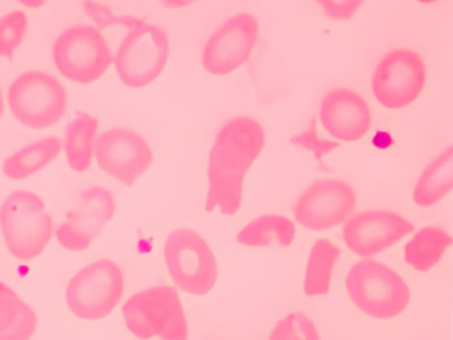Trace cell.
I'll list each match as a JSON object with an SVG mask.
<instances>
[{"mask_svg": "<svg viewBox=\"0 0 453 340\" xmlns=\"http://www.w3.org/2000/svg\"><path fill=\"white\" fill-rule=\"evenodd\" d=\"M266 145L261 122L248 114L232 117L214 135L208 157L205 209L233 217L243 201V182Z\"/></svg>", "mask_w": 453, "mask_h": 340, "instance_id": "6da1fadb", "label": "cell"}, {"mask_svg": "<svg viewBox=\"0 0 453 340\" xmlns=\"http://www.w3.org/2000/svg\"><path fill=\"white\" fill-rule=\"evenodd\" d=\"M0 231L10 254L28 262L49 246L54 236V220L38 194L17 190L0 205Z\"/></svg>", "mask_w": 453, "mask_h": 340, "instance_id": "7a4b0ae2", "label": "cell"}, {"mask_svg": "<svg viewBox=\"0 0 453 340\" xmlns=\"http://www.w3.org/2000/svg\"><path fill=\"white\" fill-rule=\"evenodd\" d=\"M352 305L371 318H396L407 310L411 290L400 274L378 260H359L346 276Z\"/></svg>", "mask_w": 453, "mask_h": 340, "instance_id": "3957f363", "label": "cell"}, {"mask_svg": "<svg viewBox=\"0 0 453 340\" xmlns=\"http://www.w3.org/2000/svg\"><path fill=\"white\" fill-rule=\"evenodd\" d=\"M127 328L142 340H188V321L176 287L153 286L132 295L123 305Z\"/></svg>", "mask_w": 453, "mask_h": 340, "instance_id": "277c9868", "label": "cell"}, {"mask_svg": "<svg viewBox=\"0 0 453 340\" xmlns=\"http://www.w3.org/2000/svg\"><path fill=\"white\" fill-rule=\"evenodd\" d=\"M7 101L12 116L20 124L42 130L65 117L68 92L63 82L49 72L27 71L12 80Z\"/></svg>", "mask_w": 453, "mask_h": 340, "instance_id": "5b68a950", "label": "cell"}, {"mask_svg": "<svg viewBox=\"0 0 453 340\" xmlns=\"http://www.w3.org/2000/svg\"><path fill=\"white\" fill-rule=\"evenodd\" d=\"M52 60L65 79L91 84L108 71L113 53L96 26L78 23L60 32L52 45Z\"/></svg>", "mask_w": 453, "mask_h": 340, "instance_id": "8992f818", "label": "cell"}, {"mask_svg": "<svg viewBox=\"0 0 453 340\" xmlns=\"http://www.w3.org/2000/svg\"><path fill=\"white\" fill-rule=\"evenodd\" d=\"M126 290L120 266L113 260L89 263L73 276L65 290L68 308L83 321H102L115 311Z\"/></svg>", "mask_w": 453, "mask_h": 340, "instance_id": "52a82bcc", "label": "cell"}, {"mask_svg": "<svg viewBox=\"0 0 453 340\" xmlns=\"http://www.w3.org/2000/svg\"><path fill=\"white\" fill-rule=\"evenodd\" d=\"M169 55L171 42L165 29L144 21L121 40L113 58L116 73L127 87H148L163 73Z\"/></svg>", "mask_w": 453, "mask_h": 340, "instance_id": "ba28073f", "label": "cell"}, {"mask_svg": "<svg viewBox=\"0 0 453 340\" xmlns=\"http://www.w3.org/2000/svg\"><path fill=\"white\" fill-rule=\"evenodd\" d=\"M166 267L174 284L196 297L208 295L219 279V265L208 242L190 228L169 234L164 246Z\"/></svg>", "mask_w": 453, "mask_h": 340, "instance_id": "9c48e42d", "label": "cell"}, {"mask_svg": "<svg viewBox=\"0 0 453 340\" xmlns=\"http://www.w3.org/2000/svg\"><path fill=\"white\" fill-rule=\"evenodd\" d=\"M426 81V61L420 53L402 47L384 53L373 69L371 87L381 106L396 111L415 103Z\"/></svg>", "mask_w": 453, "mask_h": 340, "instance_id": "30bf717a", "label": "cell"}, {"mask_svg": "<svg viewBox=\"0 0 453 340\" xmlns=\"http://www.w3.org/2000/svg\"><path fill=\"white\" fill-rule=\"evenodd\" d=\"M259 39V20L250 12H238L222 21L206 40L203 66L213 76H226L250 58Z\"/></svg>", "mask_w": 453, "mask_h": 340, "instance_id": "8fae6325", "label": "cell"}, {"mask_svg": "<svg viewBox=\"0 0 453 340\" xmlns=\"http://www.w3.org/2000/svg\"><path fill=\"white\" fill-rule=\"evenodd\" d=\"M357 201L354 188L346 181L320 178L302 191L294 204V217L309 230H328L351 217Z\"/></svg>", "mask_w": 453, "mask_h": 340, "instance_id": "7c38bea8", "label": "cell"}, {"mask_svg": "<svg viewBox=\"0 0 453 340\" xmlns=\"http://www.w3.org/2000/svg\"><path fill=\"white\" fill-rule=\"evenodd\" d=\"M95 157L103 172L127 186L134 185L153 164V151L144 135L113 127L97 138Z\"/></svg>", "mask_w": 453, "mask_h": 340, "instance_id": "4fadbf2b", "label": "cell"}, {"mask_svg": "<svg viewBox=\"0 0 453 340\" xmlns=\"http://www.w3.org/2000/svg\"><path fill=\"white\" fill-rule=\"evenodd\" d=\"M115 212L116 202L110 189L99 185L84 189L68 210L67 220L58 228V241L71 251L88 249Z\"/></svg>", "mask_w": 453, "mask_h": 340, "instance_id": "5bb4252c", "label": "cell"}, {"mask_svg": "<svg viewBox=\"0 0 453 340\" xmlns=\"http://www.w3.org/2000/svg\"><path fill=\"white\" fill-rule=\"evenodd\" d=\"M413 230L415 225L396 212L365 210L347 220L343 228V241L354 254L371 258L386 251Z\"/></svg>", "mask_w": 453, "mask_h": 340, "instance_id": "9a60e30c", "label": "cell"}, {"mask_svg": "<svg viewBox=\"0 0 453 340\" xmlns=\"http://www.w3.org/2000/svg\"><path fill=\"white\" fill-rule=\"evenodd\" d=\"M319 119L331 137L347 143L365 137L372 122L371 109L365 98L344 87L333 88L323 96Z\"/></svg>", "mask_w": 453, "mask_h": 340, "instance_id": "2e32d148", "label": "cell"}, {"mask_svg": "<svg viewBox=\"0 0 453 340\" xmlns=\"http://www.w3.org/2000/svg\"><path fill=\"white\" fill-rule=\"evenodd\" d=\"M453 188V148L440 151L421 173L413 189V202L420 207L434 206Z\"/></svg>", "mask_w": 453, "mask_h": 340, "instance_id": "e0dca14e", "label": "cell"}, {"mask_svg": "<svg viewBox=\"0 0 453 340\" xmlns=\"http://www.w3.org/2000/svg\"><path fill=\"white\" fill-rule=\"evenodd\" d=\"M38 328L35 311L0 282V340H30Z\"/></svg>", "mask_w": 453, "mask_h": 340, "instance_id": "ac0fdd59", "label": "cell"}, {"mask_svg": "<svg viewBox=\"0 0 453 340\" xmlns=\"http://www.w3.org/2000/svg\"><path fill=\"white\" fill-rule=\"evenodd\" d=\"M60 151L62 141L57 135L41 138L7 157L4 162V173L12 180H25L54 161Z\"/></svg>", "mask_w": 453, "mask_h": 340, "instance_id": "d6986e66", "label": "cell"}, {"mask_svg": "<svg viewBox=\"0 0 453 340\" xmlns=\"http://www.w3.org/2000/svg\"><path fill=\"white\" fill-rule=\"evenodd\" d=\"M99 121L91 114L83 113L73 119L65 129V151L68 165L76 173L91 167L96 145Z\"/></svg>", "mask_w": 453, "mask_h": 340, "instance_id": "ffe728a7", "label": "cell"}, {"mask_svg": "<svg viewBox=\"0 0 453 340\" xmlns=\"http://www.w3.org/2000/svg\"><path fill=\"white\" fill-rule=\"evenodd\" d=\"M452 243V236L440 226H426L411 238L404 247V259L416 271L426 273L444 257Z\"/></svg>", "mask_w": 453, "mask_h": 340, "instance_id": "44dd1931", "label": "cell"}, {"mask_svg": "<svg viewBox=\"0 0 453 340\" xmlns=\"http://www.w3.org/2000/svg\"><path fill=\"white\" fill-rule=\"evenodd\" d=\"M296 223L280 214H265L241 228L237 241L243 246L266 247L280 244L288 247L296 238Z\"/></svg>", "mask_w": 453, "mask_h": 340, "instance_id": "7402d4cb", "label": "cell"}, {"mask_svg": "<svg viewBox=\"0 0 453 340\" xmlns=\"http://www.w3.org/2000/svg\"><path fill=\"white\" fill-rule=\"evenodd\" d=\"M342 255V249L330 239L315 242L307 260L304 274V294L307 297H320L328 294L334 267Z\"/></svg>", "mask_w": 453, "mask_h": 340, "instance_id": "603a6c76", "label": "cell"}, {"mask_svg": "<svg viewBox=\"0 0 453 340\" xmlns=\"http://www.w3.org/2000/svg\"><path fill=\"white\" fill-rule=\"evenodd\" d=\"M28 31L27 13L22 10L10 11L0 18V58H12L25 42Z\"/></svg>", "mask_w": 453, "mask_h": 340, "instance_id": "cb8c5ba5", "label": "cell"}, {"mask_svg": "<svg viewBox=\"0 0 453 340\" xmlns=\"http://www.w3.org/2000/svg\"><path fill=\"white\" fill-rule=\"evenodd\" d=\"M270 340H320V337L311 319L296 311L275 324Z\"/></svg>", "mask_w": 453, "mask_h": 340, "instance_id": "d4e9b609", "label": "cell"}, {"mask_svg": "<svg viewBox=\"0 0 453 340\" xmlns=\"http://www.w3.org/2000/svg\"><path fill=\"white\" fill-rule=\"evenodd\" d=\"M83 8L86 13H88L94 19L100 31L103 28H107V27L113 26V24H123V26L129 27V28H134V27L144 23L140 19L132 18V16L115 15L108 5L102 4V3L84 2Z\"/></svg>", "mask_w": 453, "mask_h": 340, "instance_id": "484cf974", "label": "cell"}, {"mask_svg": "<svg viewBox=\"0 0 453 340\" xmlns=\"http://www.w3.org/2000/svg\"><path fill=\"white\" fill-rule=\"evenodd\" d=\"M291 143L311 151L318 162H322L325 154L331 153L339 146L336 141L323 140L318 135L315 120H312L311 125L304 132L299 133L296 137L291 138Z\"/></svg>", "mask_w": 453, "mask_h": 340, "instance_id": "4316f807", "label": "cell"}, {"mask_svg": "<svg viewBox=\"0 0 453 340\" xmlns=\"http://www.w3.org/2000/svg\"><path fill=\"white\" fill-rule=\"evenodd\" d=\"M362 4V2H320L318 5L333 20H349Z\"/></svg>", "mask_w": 453, "mask_h": 340, "instance_id": "83f0119b", "label": "cell"}, {"mask_svg": "<svg viewBox=\"0 0 453 340\" xmlns=\"http://www.w3.org/2000/svg\"><path fill=\"white\" fill-rule=\"evenodd\" d=\"M164 4L166 5V7H172V8H179V7H185V5H189V3L188 2H166L164 3Z\"/></svg>", "mask_w": 453, "mask_h": 340, "instance_id": "f1b7e54d", "label": "cell"}, {"mask_svg": "<svg viewBox=\"0 0 453 340\" xmlns=\"http://www.w3.org/2000/svg\"><path fill=\"white\" fill-rule=\"evenodd\" d=\"M4 98L2 89H0V117L4 116Z\"/></svg>", "mask_w": 453, "mask_h": 340, "instance_id": "f546056e", "label": "cell"}, {"mask_svg": "<svg viewBox=\"0 0 453 340\" xmlns=\"http://www.w3.org/2000/svg\"><path fill=\"white\" fill-rule=\"evenodd\" d=\"M44 2H23V5H27V7H41V5H43Z\"/></svg>", "mask_w": 453, "mask_h": 340, "instance_id": "4dcf8cb0", "label": "cell"}]
</instances>
